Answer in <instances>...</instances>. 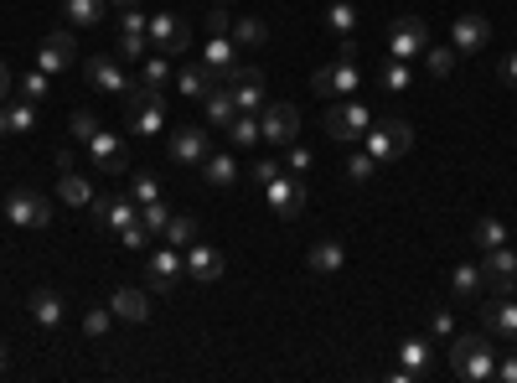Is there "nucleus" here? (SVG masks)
I'll use <instances>...</instances> for the list:
<instances>
[{
    "instance_id": "23",
    "label": "nucleus",
    "mask_w": 517,
    "mask_h": 383,
    "mask_svg": "<svg viewBox=\"0 0 517 383\" xmlns=\"http://www.w3.org/2000/svg\"><path fill=\"white\" fill-rule=\"evenodd\" d=\"M218 83H223V78L212 73L207 63H187V68L176 73V94H181V99H207Z\"/></svg>"
},
{
    "instance_id": "16",
    "label": "nucleus",
    "mask_w": 517,
    "mask_h": 383,
    "mask_svg": "<svg viewBox=\"0 0 517 383\" xmlns=\"http://www.w3.org/2000/svg\"><path fill=\"white\" fill-rule=\"evenodd\" d=\"M486 42H492V21H486V16H476V11H466V16H455L450 21V47L455 52H481Z\"/></svg>"
},
{
    "instance_id": "12",
    "label": "nucleus",
    "mask_w": 517,
    "mask_h": 383,
    "mask_svg": "<svg viewBox=\"0 0 517 383\" xmlns=\"http://www.w3.org/2000/svg\"><path fill=\"white\" fill-rule=\"evenodd\" d=\"M259 130L269 145H295L300 140V109L295 104H264L259 109Z\"/></svg>"
},
{
    "instance_id": "15",
    "label": "nucleus",
    "mask_w": 517,
    "mask_h": 383,
    "mask_svg": "<svg viewBox=\"0 0 517 383\" xmlns=\"http://www.w3.org/2000/svg\"><path fill=\"white\" fill-rule=\"evenodd\" d=\"M73 63H78V42H73V32H47L42 47H37V68H42V73H68Z\"/></svg>"
},
{
    "instance_id": "44",
    "label": "nucleus",
    "mask_w": 517,
    "mask_h": 383,
    "mask_svg": "<svg viewBox=\"0 0 517 383\" xmlns=\"http://www.w3.org/2000/svg\"><path fill=\"white\" fill-rule=\"evenodd\" d=\"M171 218H176V213L166 208L161 197H156V202H145V208H140V223H145L150 233H166V223H171Z\"/></svg>"
},
{
    "instance_id": "53",
    "label": "nucleus",
    "mask_w": 517,
    "mask_h": 383,
    "mask_svg": "<svg viewBox=\"0 0 517 383\" xmlns=\"http://www.w3.org/2000/svg\"><path fill=\"white\" fill-rule=\"evenodd\" d=\"M430 332H435V337H455V316H450V311H435Z\"/></svg>"
},
{
    "instance_id": "39",
    "label": "nucleus",
    "mask_w": 517,
    "mask_h": 383,
    "mask_svg": "<svg viewBox=\"0 0 517 383\" xmlns=\"http://www.w3.org/2000/svg\"><path fill=\"white\" fill-rule=\"evenodd\" d=\"M228 140H233V145H259V140H264V130H259V114H233Z\"/></svg>"
},
{
    "instance_id": "7",
    "label": "nucleus",
    "mask_w": 517,
    "mask_h": 383,
    "mask_svg": "<svg viewBox=\"0 0 517 383\" xmlns=\"http://www.w3.org/2000/svg\"><path fill=\"white\" fill-rule=\"evenodd\" d=\"M357 83H362V68H357V63H347V57H337V63L316 68V78H311V88H316L321 99H352V94H357Z\"/></svg>"
},
{
    "instance_id": "40",
    "label": "nucleus",
    "mask_w": 517,
    "mask_h": 383,
    "mask_svg": "<svg viewBox=\"0 0 517 383\" xmlns=\"http://www.w3.org/2000/svg\"><path fill=\"white\" fill-rule=\"evenodd\" d=\"M455 47H424V73L430 78H450V68H455Z\"/></svg>"
},
{
    "instance_id": "57",
    "label": "nucleus",
    "mask_w": 517,
    "mask_h": 383,
    "mask_svg": "<svg viewBox=\"0 0 517 383\" xmlns=\"http://www.w3.org/2000/svg\"><path fill=\"white\" fill-rule=\"evenodd\" d=\"M109 6H119V11H130V6H140V0H109Z\"/></svg>"
},
{
    "instance_id": "50",
    "label": "nucleus",
    "mask_w": 517,
    "mask_h": 383,
    "mask_svg": "<svg viewBox=\"0 0 517 383\" xmlns=\"http://www.w3.org/2000/svg\"><path fill=\"white\" fill-rule=\"evenodd\" d=\"M73 135L88 145V140L99 135V120H94V114H88V109H73Z\"/></svg>"
},
{
    "instance_id": "11",
    "label": "nucleus",
    "mask_w": 517,
    "mask_h": 383,
    "mask_svg": "<svg viewBox=\"0 0 517 383\" xmlns=\"http://www.w3.org/2000/svg\"><path fill=\"white\" fill-rule=\"evenodd\" d=\"M223 83H228L238 114H259V109H264V73H259V68H243V63H238V68L223 73Z\"/></svg>"
},
{
    "instance_id": "20",
    "label": "nucleus",
    "mask_w": 517,
    "mask_h": 383,
    "mask_svg": "<svg viewBox=\"0 0 517 383\" xmlns=\"http://www.w3.org/2000/svg\"><path fill=\"white\" fill-rule=\"evenodd\" d=\"M207 151H212V140H207L197 125H181V130L166 140V156H171V161H181V166H202V161H207Z\"/></svg>"
},
{
    "instance_id": "6",
    "label": "nucleus",
    "mask_w": 517,
    "mask_h": 383,
    "mask_svg": "<svg viewBox=\"0 0 517 383\" xmlns=\"http://www.w3.org/2000/svg\"><path fill=\"white\" fill-rule=\"evenodd\" d=\"M187 47H192V26H187V21L171 16V11L150 16V52H161V57H187Z\"/></svg>"
},
{
    "instance_id": "43",
    "label": "nucleus",
    "mask_w": 517,
    "mask_h": 383,
    "mask_svg": "<svg viewBox=\"0 0 517 383\" xmlns=\"http://www.w3.org/2000/svg\"><path fill=\"white\" fill-rule=\"evenodd\" d=\"M326 26H331V32H337V37H352V26H357V11L347 6V0H337V6L326 11Z\"/></svg>"
},
{
    "instance_id": "46",
    "label": "nucleus",
    "mask_w": 517,
    "mask_h": 383,
    "mask_svg": "<svg viewBox=\"0 0 517 383\" xmlns=\"http://www.w3.org/2000/svg\"><path fill=\"white\" fill-rule=\"evenodd\" d=\"M311 166H316V156H311V151H306V145H300V140H295V145H285V171L306 176Z\"/></svg>"
},
{
    "instance_id": "41",
    "label": "nucleus",
    "mask_w": 517,
    "mask_h": 383,
    "mask_svg": "<svg viewBox=\"0 0 517 383\" xmlns=\"http://www.w3.org/2000/svg\"><path fill=\"white\" fill-rule=\"evenodd\" d=\"M507 244V223L502 218H481L476 223V249L486 254V249H502Z\"/></svg>"
},
{
    "instance_id": "37",
    "label": "nucleus",
    "mask_w": 517,
    "mask_h": 383,
    "mask_svg": "<svg viewBox=\"0 0 517 383\" xmlns=\"http://www.w3.org/2000/svg\"><path fill=\"white\" fill-rule=\"evenodd\" d=\"M6 125H11V135H32V130H37V104H32V99L6 104Z\"/></svg>"
},
{
    "instance_id": "24",
    "label": "nucleus",
    "mask_w": 517,
    "mask_h": 383,
    "mask_svg": "<svg viewBox=\"0 0 517 383\" xmlns=\"http://www.w3.org/2000/svg\"><path fill=\"white\" fill-rule=\"evenodd\" d=\"M187 275H192V280H202V285H212V280L223 275V254L212 249V244H202V239H197V244L187 249Z\"/></svg>"
},
{
    "instance_id": "55",
    "label": "nucleus",
    "mask_w": 517,
    "mask_h": 383,
    "mask_svg": "<svg viewBox=\"0 0 517 383\" xmlns=\"http://www.w3.org/2000/svg\"><path fill=\"white\" fill-rule=\"evenodd\" d=\"M6 99H11V68L0 63V109H6Z\"/></svg>"
},
{
    "instance_id": "19",
    "label": "nucleus",
    "mask_w": 517,
    "mask_h": 383,
    "mask_svg": "<svg viewBox=\"0 0 517 383\" xmlns=\"http://www.w3.org/2000/svg\"><path fill=\"white\" fill-rule=\"evenodd\" d=\"M88 208H94V223H104L109 233H125L130 223H140V213H135V197H130V192H125V197H94Z\"/></svg>"
},
{
    "instance_id": "47",
    "label": "nucleus",
    "mask_w": 517,
    "mask_h": 383,
    "mask_svg": "<svg viewBox=\"0 0 517 383\" xmlns=\"http://www.w3.org/2000/svg\"><path fill=\"white\" fill-rule=\"evenodd\" d=\"M130 197H135L140 208H145V202H156V197H161V182H156V176H150V171H140L135 182H130Z\"/></svg>"
},
{
    "instance_id": "32",
    "label": "nucleus",
    "mask_w": 517,
    "mask_h": 383,
    "mask_svg": "<svg viewBox=\"0 0 517 383\" xmlns=\"http://www.w3.org/2000/svg\"><path fill=\"white\" fill-rule=\"evenodd\" d=\"M450 290H455V301H476L486 280H481V264H461V270L450 275Z\"/></svg>"
},
{
    "instance_id": "49",
    "label": "nucleus",
    "mask_w": 517,
    "mask_h": 383,
    "mask_svg": "<svg viewBox=\"0 0 517 383\" xmlns=\"http://www.w3.org/2000/svg\"><path fill=\"white\" fill-rule=\"evenodd\" d=\"M21 99H32V104H37V99H47V73H42V68L21 78Z\"/></svg>"
},
{
    "instance_id": "42",
    "label": "nucleus",
    "mask_w": 517,
    "mask_h": 383,
    "mask_svg": "<svg viewBox=\"0 0 517 383\" xmlns=\"http://www.w3.org/2000/svg\"><path fill=\"white\" fill-rule=\"evenodd\" d=\"M109 327H114V311H109V306H88V311H83V332L94 337V342L109 337Z\"/></svg>"
},
{
    "instance_id": "38",
    "label": "nucleus",
    "mask_w": 517,
    "mask_h": 383,
    "mask_svg": "<svg viewBox=\"0 0 517 383\" xmlns=\"http://www.w3.org/2000/svg\"><path fill=\"white\" fill-rule=\"evenodd\" d=\"M197 239H202L197 218H171V223H166V244H171V249H192Z\"/></svg>"
},
{
    "instance_id": "2",
    "label": "nucleus",
    "mask_w": 517,
    "mask_h": 383,
    "mask_svg": "<svg viewBox=\"0 0 517 383\" xmlns=\"http://www.w3.org/2000/svg\"><path fill=\"white\" fill-rule=\"evenodd\" d=\"M125 130L135 140H150V135L166 130V94L161 88H145V83L125 88Z\"/></svg>"
},
{
    "instance_id": "59",
    "label": "nucleus",
    "mask_w": 517,
    "mask_h": 383,
    "mask_svg": "<svg viewBox=\"0 0 517 383\" xmlns=\"http://www.w3.org/2000/svg\"><path fill=\"white\" fill-rule=\"evenodd\" d=\"M0 373H6V347H0Z\"/></svg>"
},
{
    "instance_id": "17",
    "label": "nucleus",
    "mask_w": 517,
    "mask_h": 383,
    "mask_svg": "<svg viewBox=\"0 0 517 383\" xmlns=\"http://www.w3.org/2000/svg\"><path fill=\"white\" fill-rule=\"evenodd\" d=\"M83 151L94 156V166H99L104 176H125V171H130V156H125V140H119V135H109V130H99L94 140L83 145Z\"/></svg>"
},
{
    "instance_id": "36",
    "label": "nucleus",
    "mask_w": 517,
    "mask_h": 383,
    "mask_svg": "<svg viewBox=\"0 0 517 383\" xmlns=\"http://www.w3.org/2000/svg\"><path fill=\"white\" fill-rule=\"evenodd\" d=\"M63 11H68L73 26H94V21H104L109 0H63Z\"/></svg>"
},
{
    "instance_id": "58",
    "label": "nucleus",
    "mask_w": 517,
    "mask_h": 383,
    "mask_svg": "<svg viewBox=\"0 0 517 383\" xmlns=\"http://www.w3.org/2000/svg\"><path fill=\"white\" fill-rule=\"evenodd\" d=\"M0 135H11V125H6V109H0Z\"/></svg>"
},
{
    "instance_id": "60",
    "label": "nucleus",
    "mask_w": 517,
    "mask_h": 383,
    "mask_svg": "<svg viewBox=\"0 0 517 383\" xmlns=\"http://www.w3.org/2000/svg\"><path fill=\"white\" fill-rule=\"evenodd\" d=\"M212 6H233V0H212Z\"/></svg>"
},
{
    "instance_id": "9",
    "label": "nucleus",
    "mask_w": 517,
    "mask_h": 383,
    "mask_svg": "<svg viewBox=\"0 0 517 383\" xmlns=\"http://www.w3.org/2000/svg\"><path fill=\"white\" fill-rule=\"evenodd\" d=\"M481 280L492 296H517V254L502 244V249H486L481 254Z\"/></svg>"
},
{
    "instance_id": "25",
    "label": "nucleus",
    "mask_w": 517,
    "mask_h": 383,
    "mask_svg": "<svg viewBox=\"0 0 517 383\" xmlns=\"http://www.w3.org/2000/svg\"><path fill=\"white\" fill-rule=\"evenodd\" d=\"M228 37H233V47H238V52H254V47H264V42H269V26H264L259 16H233Z\"/></svg>"
},
{
    "instance_id": "21",
    "label": "nucleus",
    "mask_w": 517,
    "mask_h": 383,
    "mask_svg": "<svg viewBox=\"0 0 517 383\" xmlns=\"http://www.w3.org/2000/svg\"><path fill=\"white\" fill-rule=\"evenodd\" d=\"M145 275H150V290H176V280L187 275V254L181 249H156L145 264Z\"/></svg>"
},
{
    "instance_id": "5",
    "label": "nucleus",
    "mask_w": 517,
    "mask_h": 383,
    "mask_svg": "<svg viewBox=\"0 0 517 383\" xmlns=\"http://www.w3.org/2000/svg\"><path fill=\"white\" fill-rule=\"evenodd\" d=\"M264 202H269V213H275L280 223H290V218H300V208L311 202V192H306V182H300L295 171H280L275 182L264 187Z\"/></svg>"
},
{
    "instance_id": "22",
    "label": "nucleus",
    "mask_w": 517,
    "mask_h": 383,
    "mask_svg": "<svg viewBox=\"0 0 517 383\" xmlns=\"http://www.w3.org/2000/svg\"><path fill=\"white\" fill-rule=\"evenodd\" d=\"M109 311H114V321H150V296L145 290H135V285H119L114 296H109Z\"/></svg>"
},
{
    "instance_id": "10",
    "label": "nucleus",
    "mask_w": 517,
    "mask_h": 383,
    "mask_svg": "<svg viewBox=\"0 0 517 383\" xmlns=\"http://www.w3.org/2000/svg\"><path fill=\"white\" fill-rule=\"evenodd\" d=\"M0 208H6V218H11L16 228H47V223H52V202H47L42 192H32V187L11 192Z\"/></svg>"
},
{
    "instance_id": "14",
    "label": "nucleus",
    "mask_w": 517,
    "mask_h": 383,
    "mask_svg": "<svg viewBox=\"0 0 517 383\" xmlns=\"http://www.w3.org/2000/svg\"><path fill=\"white\" fill-rule=\"evenodd\" d=\"M481 332L497 342H517V301L512 296H492L481 306Z\"/></svg>"
},
{
    "instance_id": "27",
    "label": "nucleus",
    "mask_w": 517,
    "mask_h": 383,
    "mask_svg": "<svg viewBox=\"0 0 517 383\" xmlns=\"http://www.w3.org/2000/svg\"><path fill=\"white\" fill-rule=\"evenodd\" d=\"M378 88H383V94H409V88H414V68L399 63V57H388V63L378 68Z\"/></svg>"
},
{
    "instance_id": "31",
    "label": "nucleus",
    "mask_w": 517,
    "mask_h": 383,
    "mask_svg": "<svg viewBox=\"0 0 517 383\" xmlns=\"http://www.w3.org/2000/svg\"><path fill=\"white\" fill-rule=\"evenodd\" d=\"M399 368H409L414 378H424V373H430V342H424V337H409V342H399Z\"/></svg>"
},
{
    "instance_id": "28",
    "label": "nucleus",
    "mask_w": 517,
    "mask_h": 383,
    "mask_svg": "<svg viewBox=\"0 0 517 383\" xmlns=\"http://www.w3.org/2000/svg\"><path fill=\"white\" fill-rule=\"evenodd\" d=\"M202 63L212 68V73H228V68H238V47H233V37H207V52H202Z\"/></svg>"
},
{
    "instance_id": "30",
    "label": "nucleus",
    "mask_w": 517,
    "mask_h": 383,
    "mask_svg": "<svg viewBox=\"0 0 517 383\" xmlns=\"http://www.w3.org/2000/svg\"><path fill=\"white\" fill-rule=\"evenodd\" d=\"M202 109H207V120L212 125H233V114H238V104H233V94H228V83H218V88H212V94L202 99Z\"/></svg>"
},
{
    "instance_id": "51",
    "label": "nucleus",
    "mask_w": 517,
    "mask_h": 383,
    "mask_svg": "<svg viewBox=\"0 0 517 383\" xmlns=\"http://www.w3.org/2000/svg\"><path fill=\"white\" fill-rule=\"evenodd\" d=\"M119 239H125V249H135V254H140V249L150 244V228H145V223H130L125 233H119Z\"/></svg>"
},
{
    "instance_id": "45",
    "label": "nucleus",
    "mask_w": 517,
    "mask_h": 383,
    "mask_svg": "<svg viewBox=\"0 0 517 383\" xmlns=\"http://www.w3.org/2000/svg\"><path fill=\"white\" fill-rule=\"evenodd\" d=\"M373 171H378V161L368 151H352L347 156V182H373Z\"/></svg>"
},
{
    "instance_id": "33",
    "label": "nucleus",
    "mask_w": 517,
    "mask_h": 383,
    "mask_svg": "<svg viewBox=\"0 0 517 383\" xmlns=\"http://www.w3.org/2000/svg\"><path fill=\"white\" fill-rule=\"evenodd\" d=\"M57 197H63L68 208H88V202H94V187H88V176L63 171V182H57Z\"/></svg>"
},
{
    "instance_id": "1",
    "label": "nucleus",
    "mask_w": 517,
    "mask_h": 383,
    "mask_svg": "<svg viewBox=\"0 0 517 383\" xmlns=\"http://www.w3.org/2000/svg\"><path fill=\"white\" fill-rule=\"evenodd\" d=\"M450 373H455V378H466V383H486V378H497V337H486V332L450 337Z\"/></svg>"
},
{
    "instance_id": "54",
    "label": "nucleus",
    "mask_w": 517,
    "mask_h": 383,
    "mask_svg": "<svg viewBox=\"0 0 517 383\" xmlns=\"http://www.w3.org/2000/svg\"><path fill=\"white\" fill-rule=\"evenodd\" d=\"M497 378H502V383H517V352H507V358H497Z\"/></svg>"
},
{
    "instance_id": "3",
    "label": "nucleus",
    "mask_w": 517,
    "mask_h": 383,
    "mask_svg": "<svg viewBox=\"0 0 517 383\" xmlns=\"http://www.w3.org/2000/svg\"><path fill=\"white\" fill-rule=\"evenodd\" d=\"M409 145H414V130H409V120H373V130L362 135V151H368L378 166H383V161H399V156H409Z\"/></svg>"
},
{
    "instance_id": "8",
    "label": "nucleus",
    "mask_w": 517,
    "mask_h": 383,
    "mask_svg": "<svg viewBox=\"0 0 517 383\" xmlns=\"http://www.w3.org/2000/svg\"><path fill=\"white\" fill-rule=\"evenodd\" d=\"M424 47H430V26H424L419 16H399L388 32V57H399V63H414V57H424Z\"/></svg>"
},
{
    "instance_id": "4",
    "label": "nucleus",
    "mask_w": 517,
    "mask_h": 383,
    "mask_svg": "<svg viewBox=\"0 0 517 383\" xmlns=\"http://www.w3.org/2000/svg\"><path fill=\"white\" fill-rule=\"evenodd\" d=\"M368 130H373V109L362 104V99H342V104L326 109V135H331V140L352 145V140H362Z\"/></svg>"
},
{
    "instance_id": "52",
    "label": "nucleus",
    "mask_w": 517,
    "mask_h": 383,
    "mask_svg": "<svg viewBox=\"0 0 517 383\" xmlns=\"http://www.w3.org/2000/svg\"><path fill=\"white\" fill-rule=\"evenodd\" d=\"M280 171H285L280 161H254V182H259V187H269V182H275Z\"/></svg>"
},
{
    "instance_id": "34",
    "label": "nucleus",
    "mask_w": 517,
    "mask_h": 383,
    "mask_svg": "<svg viewBox=\"0 0 517 383\" xmlns=\"http://www.w3.org/2000/svg\"><path fill=\"white\" fill-rule=\"evenodd\" d=\"M176 73H171V57H161V52H145V63H140V83L145 88H161L166 94V83H171Z\"/></svg>"
},
{
    "instance_id": "29",
    "label": "nucleus",
    "mask_w": 517,
    "mask_h": 383,
    "mask_svg": "<svg viewBox=\"0 0 517 383\" xmlns=\"http://www.w3.org/2000/svg\"><path fill=\"white\" fill-rule=\"evenodd\" d=\"M202 176L212 187H233L238 182V161L228 156V151H207V161H202Z\"/></svg>"
},
{
    "instance_id": "56",
    "label": "nucleus",
    "mask_w": 517,
    "mask_h": 383,
    "mask_svg": "<svg viewBox=\"0 0 517 383\" xmlns=\"http://www.w3.org/2000/svg\"><path fill=\"white\" fill-rule=\"evenodd\" d=\"M502 78H507V83H517V52H512L507 63H502Z\"/></svg>"
},
{
    "instance_id": "18",
    "label": "nucleus",
    "mask_w": 517,
    "mask_h": 383,
    "mask_svg": "<svg viewBox=\"0 0 517 383\" xmlns=\"http://www.w3.org/2000/svg\"><path fill=\"white\" fill-rule=\"evenodd\" d=\"M83 78L99 88V94H125L130 88V78H125V68H119V57H83Z\"/></svg>"
},
{
    "instance_id": "13",
    "label": "nucleus",
    "mask_w": 517,
    "mask_h": 383,
    "mask_svg": "<svg viewBox=\"0 0 517 383\" xmlns=\"http://www.w3.org/2000/svg\"><path fill=\"white\" fill-rule=\"evenodd\" d=\"M150 52V16H140V6H130L119 16V42H114V57H145Z\"/></svg>"
},
{
    "instance_id": "26",
    "label": "nucleus",
    "mask_w": 517,
    "mask_h": 383,
    "mask_svg": "<svg viewBox=\"0 0 517 383\" xmlns=\"http://www.w3.org/2000/svg\"><path fill=\"white\" fill-rule=\"evenodd\" d=\"M306 264L316 275H337L342 264H347V249L337 244V239H321V244H311V254H306Z\"/></svg>"
},
{
    "instance_id": "48",
    "label": "nucleus",
    "mask_w": 517,
    "mask_h": 383,
    "mask_svg": "<svg viewBox=\"0 0 517 383\" xmlns=\"http://www.w3.org/2000/svg\"><path fill=\"white\" fill-rule=\"evenodd\" d=\"M202 26H207V37H228V26H233V11H228V6H212V11L202 16Z\"/></svg>"
},
{
    "instance_id": "35",
    "label": "nucleus",
    "mask_w": 517,
    "mask_h": 383,
    "mask_svg": "<svg viewBox=\"0 0 517 383\" xmlns=\"http://www.w3.org/2000/svg\"><path fill=\"white\" fill-rule=\"evenodd\" d=\"M32 321L37 327H63V301H57L52 290H37L32 296Z\"/></svg>"
}]
</instances>
